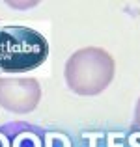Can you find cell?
Here are the masks:
<instances>
[{
    "instance_id": "3",
    "label": "cell",
    "mask_w": 140,
    "mask_h": 147,
    "mask_svg": "<svg viewBox=\"0 0 140 147\" xmlns=\"http://www.w3.org/2000/svg\"><path fill=\"white\" fill-rule=\"evenodd\" d=\"M41 86L36 78H0V106L13 114H28L39 104Z\"/></svg>"
},
{
    "instance_id": "2",
    "label": "cell",
    "mask_w": 140,
    "mask_h": 147,
    "mask_svg": "<svg viewBox=\"0 0 140 147\" xmlns=\"http://www.w3.org/2000/svg\"><path fill=\"white\" fill-rule=\"evenodd\" d=\"M114 58L105 49L86 47L67 58L64 75L73 93L92 97L108 88L114 78Z\"/></svg>"
},
{
    "instance_id": "5",
    "label": "cell",
    "mask_w": 140,
    "mask_h": 147,
    "mask_svg": "<svg viewBox=\"0 0 140 147\" xmlns=\"http://www.w3.org/2000/svg\"><path fill=\"white\" fill-rule=\"evenodd\" d=\"M135 123H137V125H140V99H138L137 106H135Z\"/></svg>"
},
{
    "instance_id": "4",
    "label": "cell",
    "mask_w": 140,
    "mask_h": 147,
    "mask_svg": "<svg viewBox=\"0 0 140 147\" xmlns=\"http://www.w3.org/2000/svg\"><path fill=\"white\" fill-rule=\"evenodd\" d=\"M0 147H47V132L28 123L0 127Z\"/></svg>"
},
{
    "instance_id": "1",
    "label": "cell",
    "mask_w": 140,
    "mask_h": 147,
    "mask_svg": "<svg viewBox=\"0 0 140 147\" xmlns=\"http://www.w3.org/2000/svg\"><path fill=\"white\" fill-rule=\"evenodd\" d=\"M49 41L37 30L21 24L0 26V71L24 73L45 63Z\"/></svg>"
}]
</instances>
